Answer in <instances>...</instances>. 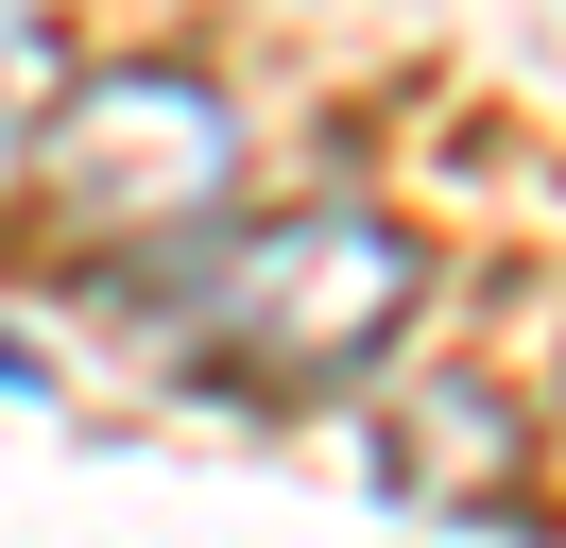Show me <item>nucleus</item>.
Instances as JSON below:
<instances>
[{
	"label": "nucleus",
	"instance_id": "nucleus-2",
	"mask_svg": "<svg viewBox=\"0 0 566 548\" xmlns=\"http://www.w3.org/2000/svg\"><path fill=\"white\" fill-rule=\"evenodd\" d=\"M35 189L86 257H172V240H207L241 205V120L189 68H104V86H70L35 120Z\"/></svg>",
	"mask_w": 566,
	"mask_h": 548
},
{
	"label": "nucleus",
	"instance_id": "nucleus-3",
	"mask_svg": "<svg viewBox=\"0 0 566 548\" xmlns=\"http://www.w3.org/2000/svg\"><path fill=\"white\" fill-rule=\"evenodd\" d=\"M463 463H481V479H515V429H497V394H481V377L412 394V429H395V479H412V497H463Z\"/></svg>",
	"mask_w": 566,
	"mask_h": 548
},
{
	"label": "nucleus",
	"instance_id": "nucleus-4",
	"mask_svg": "<svg viewBox=\"0 0 566 548\" xmlns=\"http://www.w3.org/2000/svg\"><path fill=\"white\" fill-rule=\"evenodd\" d=\"M52 86H70V34H52V0H0V155L52 120Z\"/></svg>",
	"mask_w": 566,
	"mask_h": 548
},
{
	"label": "nucleus",
	"instance_id": "nucleus-1",
	"mask_svg": "<svg viewBox=\"0 0 566 548\" xmlns=\"http://www.w3.org/2000/svg\"><path fill=\"white\" fill-rule=\"evenodd\" d=\"M412 240L378 223V205H275V223H241L207 274H189L172 342L207 394H344L360 360H378L395 326H412Z\"/></svg>",
	"mask_w": 566,
	"mask_h": 548
}]
</instances>
